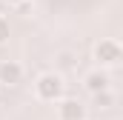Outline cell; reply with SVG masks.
<instances>
[{"instance_id":"cell-4","label":"cell","mask_w":123,"mask_h":120,"mask_svg":"<svg viewBox=\"0 0 123 120\" xmlns=\"http://www.w3.org/2000/svg\"><path fill=\"white\" fill-rule=\"evenodd\" d=\"M20 80H23V66H20L17 60H3V63H0V83L14 86V83H20Z\"/></svg>"},{"instance_id":"cell-6","label":"cell","mask_w":123,"mask_h":120,"mask_svg":"<svg viewBox=\"0 0 123 120\" xmlns=\"http://www.w3.org/2000/svg\"><path fill=\"white\" fill-rule=\"evenodd\" d=\"M92 97H94V106H100V109H106V106H112V100H115L109 89H106V91H97V94H92Z\"/></svg>"},{"instance_id":"cell-1","label":"cell","mask_w":123,"mask_h":120,"mask_svg":"<svg viewBox=\"0 0 123 120\" xmlns=\"http://www.w3.org/2000/svg\"><path fill=\"white\" fill-rule=\"evenodd\" d=\"M63 91H66V83H63V77L57 72H43V74L34 80V94H37V100H43V103H57L63 97Z\"/></svg>"},{"instance_id":"cell-5","label":"cell","mask_w":123,"mask_h":120,"mask_svg":"<svg viewBox=\"0 0 123 120\" xmlns=\"http://www.w3.org/2000/svg\"><path fill=\"white\" fill-rule=\"evenodd\" d=\"M83 86L92 91V94H97V91H106V89H109V74H106L103 69H94V72H89V74L83 77Z\"/></svg>"},{"instance_id":"cell-8","label":"cell","mask_w":123,"mask_h":120,"mask_svg":"<svg viewBox=\"0 0 123 120\" xmlns=\"http://www.w3.org/2000/svg\"><path fill=\"white\" fill-rule=\"evenodd\" d=\"M6 3H9V6H26L29 0H6Z\"/></svg>"},{"instance_id":"cell-3","label":"cell","mask_w":123,"mask_h":120,"mask_svg":"<svg viewBox=\"0 0 123 120\" xmlns=\"http://www.w3.org/2000/svg\"><path fill=\"white\" fill-rule=\"evenodd\" d=\"M57 120H89V112L80 100L74 97H60L57 100Z\"/></svg>"},{"instance_id":"cell-2","label":"cell","mask_w":123,"mask_h":120,"mask_svg":"<svg viewBox=\"0 0 123 120\" xmlns=\"http://www.w3.org/2000/svg\"><path fill=\"white\" fill-rule=\"evenodd\" d=\"M94 60L100 66H117L123 60V46L117 40H100L94 46Z\"/></svg>"},{"instance_id":"cell-7","label":"cell","mask_w":123,"mask_h":120,"mask_svg":"<svg viewBox=\"0 0 123 120\" xmlns=\"http://www.w3.org/2000/svg\"><path fill=\"white\" fill-rule=\"evenodd\" d=\"M9 40V20L6 17H0V46Z\"/></svg>"}]
</instances>
